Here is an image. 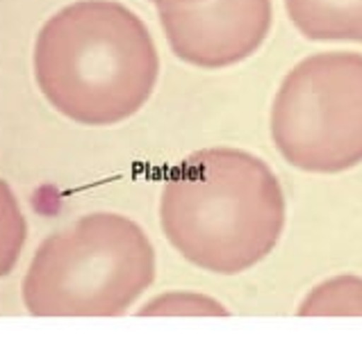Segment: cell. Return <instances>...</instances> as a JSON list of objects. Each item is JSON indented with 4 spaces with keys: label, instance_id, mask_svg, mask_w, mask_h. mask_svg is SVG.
Masks as SVG:
<instances>
[{
    "label": "cell",
    "instance_id": "1",
    "mask_svg": "<svg viewBox=\"0 0 362 362\" xmlns=\"http://www.w3.org/2000/svg\"><path fill=\"white\" fill-rule=\"evenodd\" d=\"M285 194L257 155L212 146L169 171L160 194V228L194 267L216 276L248 272L276 248L285 228Z\"/></svg>",
    "mask_w": 362,
    "mask_h": 362
},
{
    "label": "cell",
    "instance_id": "2",
    "mask_svg": "<svg viewBox=\"0 0 362 362\" xmlns=\"http://www.w3.org/2000/svg\"><path fill=\"white\" fill-rule=\"evenodd\" d=\"M155 281V248L139 223L94 214L39 253L28 303L48 315H123Z\"/></svg>",
    "mask_w": 362,
    "mask_h": 362
},
{
    "label": "cell",
    "instance_id": "3",
    "mask_svg": "<svg viewBox=\"0 0 362 362\" xmlns=\"http://www.w3.org/2000/svg\"><path fill=\"white\" fill-rule=\"evenodd\" d=\"M269 128L283 160L301 171L342 173L362 164V55L298 62L276 91Z\"/></svg>",
    "mask_w": 362,
    "mask_h": 362
},
{
    "label": "cell",
    "instance_id": "7",
    "mask_svg": "<svg viewBox=\"0 0 362 362\" xmlns=\"http://www.w3.org/2000/svg\"><path fill=\"white\" fill-rule=\"evenodd\" d=\"M298 317H362V276L339 274L308 292Z\"/></svg>",
    "mask_w": 362,
    "mask_h": 362
},
{
    "label": "cell",
    "instance_id": "9",
    "mask_svg": "<svg viewBox=\"0 0 362 362\" xmlns=\"http://www.w3.org/2000/svg\"><path fill=\"white\" fill-rule=\"evenodd\" d=\"M162 3V0H160ZM164 3H196V0H164Z\"/></svg>",
    "mask_w": 362,
    "mask_h": 362
},
{
    "label": "cell",
    "instance_id": "5",
    "mask_svg": "<svg viewBox=\"0 0 362 362\" xmlns=\"http://www.w3.org/2000/svg\"><path fill=\"white\" fill-rule=\"evenodd\" d=\"M272 28V0H196L164 12V30L180 59L223 69L251 57Z\"/></svg>",
    "mask_w": 362,
    "mask_h": 362
},
{
    "label": "cell",
    "instance_id": "6",
    "mask_svg": "<svg viewBox=\"0 0 362 362\" xmlns=\"http://www.w3.org/2000/svg\"><path fill=\"white\" fill-rule=\"evenodd\" d=\"M285 7L308 39L362 44V0H285Z\"/></svg>",
    "mask_w": 362,
    "mask_h": 362
},
{
    "label": "cell",
    "instance_id": "8",
    "mask_svg": "<svg viewBox=\"0 0 362 362\" xmlns=\"http://www.w3.org/2000/svg\"><path fill=\"white\" fill-rule=\"evenodd\" d=\"M139 317H228L230 313L212 296L199 292H164L137 310Z\"/></svg>",
    "mask_w": 362,
    "mask_h": 362
},
{
    "label": "cell",
    "instance_id": "4",
    "mask_svg": "<svg viewBox=\"0 0 362 362\" xmlns=\"http://www.w3.org/2000/svg\"><path fill=\"white\" fill-rule=\"evenodd\" d=\"M69 57L44 69L46 94L87 126H115L146 105L158 80V55L146 28L121 7H100Z\"/></svg>",
    "mask_w": 362,
    "mask_h": 362
}]
</instances>
